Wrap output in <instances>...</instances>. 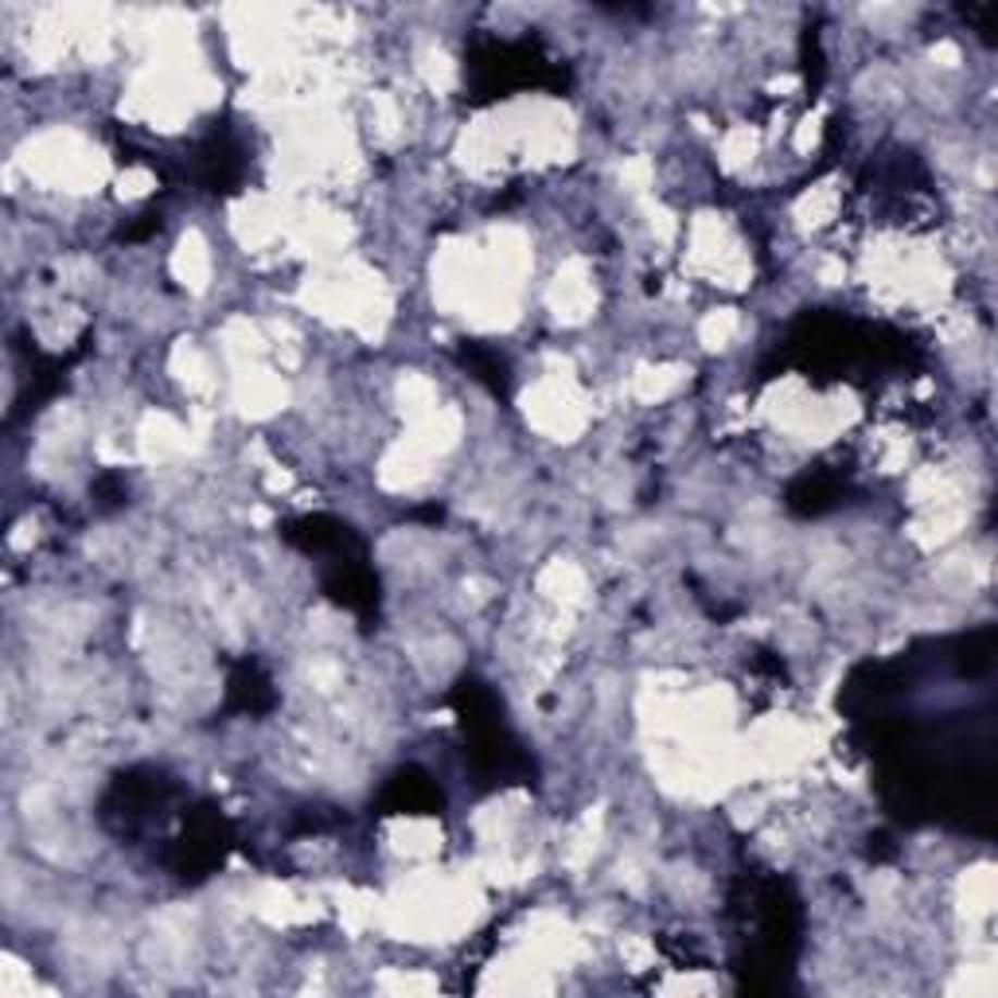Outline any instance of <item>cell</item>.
Returning <instances> with one entry per match:
<instances>
[{
    "mask_svg": "<svg viewBox=\"0 0 998 998\" xmlns=\"http://www.w3.org/2000/svg\"><path fill=\"white\" fill-rule=\"evenodd\" d=\"M386 800H391L398 812H430L433 803H438V788H433L426 776L406 773V776H398V780L391 784Z\"/></svg>",
    "mask_w": 998,
    "mask_h": 998,
    "instance_id": "6da1fadb",
    "label": "cell"
}]
</instances>
